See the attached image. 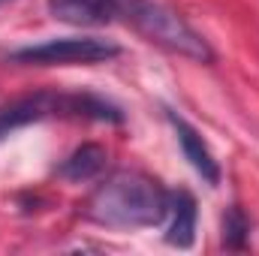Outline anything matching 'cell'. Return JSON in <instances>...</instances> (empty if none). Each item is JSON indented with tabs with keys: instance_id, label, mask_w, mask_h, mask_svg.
<instances>
[{
	"instance_id": "obj_1",
	"label": "cell",
	"mask_w": 259,
	"mask_h": 256,
	"mask_svg": "<svg viewBox=\"0 0 259 256\" xmlns=\"http://www.w3.org/2000/svg\"><path fill=\"white\" fill-rule=\"evenodd\" d=\"M169 190L145 172H115L88 199V217L109 229H148L166 220Z\"/></svg>"
},
{
	"instance_id": "obj_2",
	"label": "cell",
	"mask_w": 259,
	"mask_h": 256,
	"mask_svg": "<svg viewBox=\"0 0 259 256\" xmlns=\"http://www.w3.org/2000/svg\"><path fill=\"white\" fill-rule=\"evenodd\" d=\"M64 115V118H94V121H121V112L100 97L91 94H58V91H36L27 97H15L0 106V142L15 130L36 124L42 118Z\"/></svg>"
},
{
	"instance_id": "obj_3",
	"label": "cell",
	"mask_w": 259,
	"mask_h": 256,
	"mask_svg": "<svg viewBox=\"0 0 259 256\" xmlns=\"http://www.w3.org/2000/svg\"><path fill=\"white\" fill-rule=\"evenodd\" d=\"M115 12H121L151 42H157V46H163V49H169L175 55H184V58L202 61V64L214 61L211 46L178 12L166 9L163 3H154V0H115Z\"/></svg>"
},
{
	"instance_id": "obj_4",
	"label": "cell",
	"mask_w": 259,
	"mask_h": 256,
	"mask_svg": "<svg viewBox=\"0 0 259 256\" xmlns=\"http://www.w3.org/2000/svg\"><path fill=\"white\" fill-rule=\"evenodd\" d=\"M121 55V49L109 39H97V36H64V39H49L39 46H27V49H15L9 55V61L27 66H94L115 61Z\"/></svg>"
},
{
	"instance_id": "obj_5",
	"label": "cell",
	"mask_w": 259,
	"mask_h": 256,
	"mask_svg": "<svg viewBox=\"0 0 259 256\" xmlns=\"http://www.w3.org/2000/svg\"><path fill=\"white\" fill-rule=\"evenodd\" d=\"M169 121H172V127L178 133V145H181L184 157L190 160V166L202 175L205 184L217 187V184H220V163L214 160L208 142L199 136V130H196L190 121H184V118H178V115H172V112H169Z\"/></svg>"
},
{
	"instance_id": "obj_6",
	"label": "cell",
	"mask_w": 259,
	"mask_h": 256,
	"mask_svg": "<svg viewBox=\"0 0 259 256\" xmlns=\"http://www.w3.org/2000/svg\"><path fill=\"white\" fill-rule=\"evenodd\" d=\"M166 241L172 247H193L196 241V199L187 190L169 193V208H166Z\"/></svg>"
},
{
	"instance_id": "obj_7",
	"label": "cell",
	"mask_w": 259,
	"mask_h": 256,
	"mask_svg": "<svg viewBox=\"0 0 259 256\" xmlns=\"http://www.w3.org/2000/svg\"><path fill=\"white\" fill-rule=\"evenodd\" d=\"M49 12L75 27H97L112 21L115 15V0H49Z\"/></svg>"
},
{
	"instance_id": "obj_8",
	"label": "cell",
	"mask_w": 259,
	"mask_h": 256,
	"mask_svg": "<svg viewBox=\"0 0 259 256\" xmlns=\"http://www.w3.org/2000/svg\"><path fill=\"white\" fill-rule=\"evenodd\" d=\"M106 160H109V154L100 145H81L61 163L58 175L66 181H91L106 169Z\"/></svg>"
},
{
	"instance_id": "obj_9",
	"label": "cell",
	"mask_w": 259,
	"mask_h": 256,
	"mask_svg": "<svg viewBox=\"0 0 259 256\" xmlns=\"http://www.w3.org/2000/svg\"><path fill=\"white\" fill-rule=\"evenodd\" d=\"M247 235V220L241 217L238 208H229V214L223 217V238L229 247H241V238Z\"/></svg>"
},
{
	"instance_id": "obj_10",
	"label": "cell",
	"mask_w": 259,
	"mask_h": 256,
	"mask_svg": "<svg viewBox=\"0 0 259 256\" xmlns=\"http://www.w3.org/2000/svg\"><path fill=\"white\" fill-rule=\"evenodd\" d=\"M0 3H3V0H0Z\"/></svg>"
}]
</instances>
